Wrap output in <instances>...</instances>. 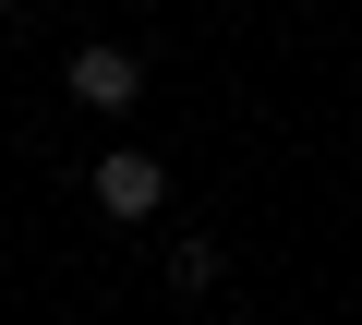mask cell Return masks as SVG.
Listing matches in <instances>:
<instances>
[{
    "mask_svg": "<svg viewBox=\"0 0 362 325\" xmlns=\"http://www.w3.org/2000/svg\"><path fill=\"white\" fill-rule=\"evenodd\" d=\"M61 85H73L85 109H133V97H145V61H133V49H73Z\"/></svg>",
    "mask_w": 362,
    "mask_h": 325,
    "instance_id": "cell-2",
    "label": "cell"
},
{
    "mask_svg": "<svg viewBox=\"0 0 362 325\" xmlns=\"http://www.w3.org/2000/svg\"><path fill=\"white\" fill-rule=\"evenodd\" d=\"M169 205V169H157V157H97V217H157Z\"/></svg>",
    "mask_w": 362,
    "mask_h": 325,
    "instance_id": "cell-1",
    "label": "cell"
},
{
    "mask_svg": "<svg viewBox=\"0 0 362 325\" xmlns=\"http://www.w3.org/2000/svg\"><path fill=\"white\" fill-rule=\"evenodd\" d=\"M169 289L206 301V289H218V241H181V253H169Z\"/></svg>",
    "mask_w": 362,
    "mask_h": 325,
    "instance_id": "cell-3",
    "label": "cell"
}]
</instances>
